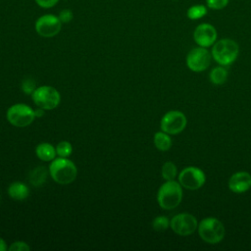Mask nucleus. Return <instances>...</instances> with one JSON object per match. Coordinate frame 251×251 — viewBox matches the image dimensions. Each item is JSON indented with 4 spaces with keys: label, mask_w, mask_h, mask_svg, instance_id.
Segmentation results:
<instances>
[{
    "label": "nucleus",
    "mask_w": 251,
    "mask_h": 251,
    "mask_svg": "<svg viewBox=\"0 0 251 251\" xmlns=\"http://www.w3.org/2000/svg\"><path fill=\"white\" fill-rule=\"evenodd\" d=\"M31 98L37 107L44 110L55 109L61 101V95L59 91L49 85L36 87V89L31 94Z\"/></svg>",
    "instance_id": "5"
},
{
    "label": "nucleus",
    "mask_w": 251,
    "mask_h": 251,
    "mask_svg": "<svg viewBox=\"0 0 251 251\" xmlns=\"http://www.w3.org/2000/svg\"><path fill=\"white\" fill-rule=\"evenodd\" d=\"M155 147L160 151H168L172 147V139L170 134L162 131H158L154 134Z\"/></svg>",
    "instance_id": "17"
},
{
    "label": "nucleus",
    "mask_w": 251,
    "mask_h": 251,
    "mask_svg": "<svg viewBox=\"0 0 251 251\" xmlns=\"http://www.w3.org/2000/svg\"><path fill=\"white\" fill-rule=\"evenodd\" d=\"M162 176L165 180H174L177 175V169L173 162H165L161 169Z\"/></svg>",
    "instance_id": "19"
},
{
    "label": "nucleus",
    "mask_w": 251,
    "mask_h": 251,
    "mask_svg": "<svg viewBox=\"0 0 251 251\" xmlns=\"http://www.w3.org/2000/svg\"><path fill=\"white\" fill-rule=\"evenodd\" d=\"M186 123V117L182 112L172 110L163 116L161 119L160 127L164 132L175 135L180 133L184 129Z\"/></svg>",
    "instance_id": "7"
},
{
    "label": "nucleus",
    "mask_w": 251,
    "mask_h": 251,
    "mask_svg": "<svg viewBox=\"0 0 251 251\" xmlns=\"http://www.w3.org/2000/svg\"><path fill=\"white\" fill-rule=\"evenodd\" d=\"M207 15V7L204 5H193L187 9L186 16L188 19L194 21L199 20Z\"/></svg>",
    "instance_id": "20"
},
{
    "label": "nucleus",
    "mask_w": 251,
    "mask_h": 251,
    "mask_svg": "<svg viewBox=\"0 0 251 251\" xmlns=\"http://www.w3.org/2000/svg\"><path fill=\"white\" fill-rule=\"evenodd\" d=\"M238 44L230 38H223L216 41L212 47V57L221 66L232 64L238 56Z\"/></svg>",
    "instance_id": "3"
},
{
    "label": "nucleus",
    "mask_w": 251,
    "mask_h": 251,
    "mask_svg": "<svg viewBox=\"0 0 251 251\" xmlns=\"http://www.w3.org/2000/svg\"><path fill=\"white\" fill-rule=\"evenodd\" d=\"M6 117L8 122L16 127H25L36 118L34 110L25 104L12 105L7 110Z\"/></svg>",
    "instance_id": "6"
},
{
    "label": "nucleus",
    "mask_w": 251,
    "mask_h": 251,
    "mask_svg": "<svg viewBox=\"0 0 251 251\" xmlns=\"http://www.w3.org/2000/svg\"><path fill=\"white\" fill-rule=\"evenodd\" d=\"M49 173L53 180L60 184L72 183L77 174L75 165L67 158L54 159L49 166Z\"/></svg>",
    "instance_id": "2"
},
{
    "label": "nucleus",
    "mask_w": 251,
    "mask_h": 251,
    "mask_svg": "<svg viewBox=\"0 0 251 251\" xmlns=\"http://www.w3.org/2000/svg\"><path fill=\"white\" fill-rule=\"evenodd\" d=\"M30 248L25 241H15L9 248V251H28Z\"/></svg>",
    "instance_id": "26"
},
{
    "label": "nucleus",
    "mask_w": 251,
    "mask_h": 251,
    "mask_svg": "<svg viewBox=\"0 0 251 251\" xmlns=\"http://www.w3.org/2000/svg\"><path fill=\"white\" fill-rule=\"evenodd\" d=\"M58 1L59 0H35L36 4L43 9H49L54 7L58 3Z\"/></svg>",
    "instance_id": "27"
},
{
    "label": "nucleus",
    "mask_w": 251,
    "mask_h": 251,
    "mask_svg": "<svg viewBox=\"0 0 251 251\" xmlns=\"http://www.w3.org/2000/svg\"><path fill=\"white\" fill-rule=\"evenodd\" d=\"M197 229L201 239L209 244H217L221 242L226 232L223 223L214 217L203 219L198 224Z\"/></svg>",
    "instance_id": "4"
},
{
    "label": "nucleus",
    "mask_w": 251,
    "mask_h": 251,
    "mask_svg": "<svg viewBox=\"0 0 251 251\" xmlns=\"http://www.w3.org/2000/svg\"><path fill=\"white\" fill-rule=\"evenodd\" d=\"M34 114H35L36 118H40L44 115V109H41L38 107L36 110H34Z\"/></svg>",
    "instance_id": "28"
},
{
    "label": "nucleus",
    "mask_w": 251,
    "mask_h": 251,
    "mask_svg": "<svg viewBox=\"0 0 251 251\" xmlns=\"http://www.w3.org/2000/svg\"><path fill=\"white\" fill-rule=\"evenodd\" d=\"M170 227L180 236L192 234L198 227L196 218L188 213H180L174 216L170 221Z\"/></svg>",
    "instance_id": "8"
},
{
    "label": "nucleus",
    "mask_w": 251,
    "mask_h": 251,
    "mask_svg": "<svg viewBox=\"0 0 251 251\" xmlns=\"http://www.w3.org/2000/svg\"><path fill=\"white\" fill-rule=\"evenodd\" d=\"M170 221L166 216H158L152 222V227L157 231H164L170 226Z\"/></svg>",
    "instance_id": "21"
},
{
    "label": "nucleus",
    "mask_w": 251,
    "mask_h": 251,
    "mask_svg": "<svg viewBox=\"0 0 251 251\" xmlns=\"http://www.w3.org/2000/svg\"><path fill=\"white\" fill-rule=\"evenodd\" d=\"M209 78L210 81L213 82L214 84L220 85L226 82V78H227V71L225 68V66H219L214 68L210 74H209Z\"/></svg>",
    "instance_id": "18"
},
{
    "label": "nucleus",
    "mask_w": 251,
    "mask_h": 251,
    "mask_svg": "<svg viewBox=\"0 0 251 251\" xmlns=\"http://www.w3.org/2000/svg\"><path fill=\"white\" fill-rule=\"evenodd\" d=\"M47 170L45 167H37L29 174V181L33 186H41L47 179Z\"/></svg>",
    "instance_id": "16"
},
{
    "label": "nucleus",
    "mask_w": 251,
    "mask_h": 251,
    "mask_svg": "<svg viewBox=\"0 0 251 251\" xmlns=\"http://www.w3.org/2000/svg\"><path fill=\"white\" fill-rule=\"evenodd\" d=\"M229 0H206V5L212 10H222L226 8Z\"/></svg>",
    "instance_id": "24"
},
{
    "label": "nucleus",
    "mask_w": 251,
    "mask_h": 251,
    "mask_svg": "<svg viewBox=\"0 0 251 251\" xmlns=\"http://www.w3.org/2000/svg\"><path fill=\"white\" fill-rule=\"evenodd\" d=\"M35 153H36V156L41 161H44V162L53 161L56 158V155H57L56 148L53 145H51L50 143H47V142H43V143L38 144L35 148Z\"/></svg>",
    "instance_id": "14"
},
{
    "label": "nucleus",
    "mask_w": 251,
    "mask_h": 251,
    "mask_svg": "<svg viewBox=\"0 0 251 251\" xmlns=\"http://www.w3.org/2000/svg\"><path fill=\"white\" fill-rule=\"evenodd\" d=\"M36 83L32 78H25L22 81V90L26 95H31L33 91L36 89Z\"/></svg>",
    "instance_id": "23"
},
{
    "label": "nucleus",
    "mask_w": 251,
    "mask_h": 251,
    "mask_svg": "<svg viewBox=\"0 0 251 251\" xmlns=\"http://www.w3.org/2000/svg\"><path fill=\"white\" fill-rule=\"evenodd\" d=\"M227 185L230 191L234 193H243L251 187V175L245 171L236 172L229 177Z\"/></svg>",
    "instance_id": "13"
},
{
    "label": "nucleus",
    "mask_w": 251,
    "mask_h": 251,
    "mask_svg": "<svg viewBox=\"0 0 251 251\" xmlns=\"http://www.w3.org/2000/svg\"><path fill=\"white\" fill-rule=\"evenodd\" d=\"M217 30L214 25L203 23L196 26L193 32V39L198 46L208 48L217 41Z\"/></svg>",
    "instance_id": "12"
},
{
    "label": "nucleus",
    "mask_w": 251,
    "mask_h": 251,
    "mask_svg": "<svg viewBox=\"0 0 251 251\" xmlns=\"http://www.w3.org/2000/svg\"><path fill=\"white\" fill-rule=\"evenodd\" d=\"M172 1H176V0H172Z\"/></svg>",
    "instance_id": "30"
},
{
    "label": "nucleus",
    "mask_w": 251,
    "mask_h": 251,
    "mask_svg": "<svg viewBox=\"0 0 251 251\" xmlns=\"http://www.w3.org/2000/svg\"><path fill=\"white\" fill-rule=\"evenodd\" d=\"M178 182L183 188L196 190L203 186L206 181L204 172L196 167L184 168L178 175Z\"/></svg>",
    "instance_id": "10"
},
{
    "label": "nucleus",
    "mask_w": 251,
    "mask_h": 251,
    "mask_svg": "<svg viewBox=\"0 0 251 251\" xmlns=\"http://www.w3.org/2000/svg\"><path fill=\"white\" fill-rule=\"evenodd\" d=\"M212 54L205 47H195L186 56V66L192 72L200 73L205 71L211 64Z\"/></svg>",
    "instance_id": "9"
},
{
    "label": "nucleus",
    "mask_w": 251,
    "mask_h": 251,
    "mask_svg": "<svg viewBox=\"0 0 251 251\" xmlns=\"http://www.w3.org/2000/svg\"><path fill=\"white\" fill-rule=\"evenodd\" d=\"M72 152L73 147L69 141H61L56 146V153L59 157L67 158L72 154Z\"/></svg>",
    "instance_id": "22"
},
{
    "label": "nucleus",
    "mask_w": 251,
    "mask_h": 251,
    "mask_svg": "<svg viewBox=\"0 0 251 251\" xmlns=\"http://www.w3.org/2000/svg\"><path fill=\"white\" fill-rule=\"evenodd\" d=\"M58 17H59V19H60V21H61L62 24H67V23H70V22L73 20L74 14H73L72 10H70V9H64V10H62V11L60 12V14H59Z\"/></svg>",
    "instance_id": "25"
},
{
    "label": "nucleus",
    "mask_w": 251,
    "mask_h": 251,
    "mask_svg": "<svg viewBox=\"0 0 251 251\" xmlns=\"http://www.w3.org/2000/svg\"><path fill=\"white\" fill-rule=\"evenodd\" d=\"M8 194L12 199L25 200V198H27V196L29 194V189L27 188V186L25 183L16 181L9 185Z\"/></svg>",
    "instance_id": "15"
},
{
    "label": "nucleus",
    "mask_w": 251,
    "mask_h": 251,
    "mask_svg": "<svg viewBox=\"0 0 251 251\" xmlns=\"http://www.w3.org/2000/svg\"><path fill=\"white\" fill-rule=\"evenodd\" d=\"M6 250H8L7 244H6L5 240L0 237V251H6Z\"/></svg>",
    "instance_id": "29"
},
{
    "label": "nucleus",
    "mask_w": 251,
    "mask_h": 251,
    "mask_svg": "<svg viewBox=\"0 0 251 251\" xmlns=\"http://www.w3.org/2000/svg\"><path fill=\"white\" fill-rule=\"evenodd\" d=\"M182 186L178 181L167 180L164 182L157 193L159 206L164 210L176 208L182 200Z\"/></svg>",
    "instance_id": "1"
},
{
    "label": "nucleus",
    "mask_w": 251,
    "mask_h": 251,
    "mask_svg": "<svg viewBox=\"0 0 251 251\" xmlns=\"http://www.w3.org/2000/svg\"><path fill=\"white\" fill-rule=\"evenodd\" d=\"M62 27V23L59 17L51 14H46L39 17L35 22V30L42 37H53L57 35Z\"/></svg>",
    "instance_id": "11"
}]
</instances>
